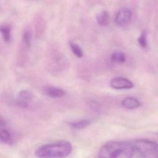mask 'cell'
Returning <instances> with one entry per match:
<instances>
[{"label": "cell", "instance_id": "6da1fadb", "mask_svg": "<svg viewBox=\"0 0 158 158\" xmlns=\"http://www.w3.org/2000/svg\"><path fill=\"white\" fill-rule=\"evenodd\" d=\"M134 152L131 141H110L100 148L98 158H132Z\"/></svg>", "mask_w": 158, "mask_h": 158}, {"label": "cell", "instance_id": "7a4b0ae2", "mask_svg": "<svg viewBox=\"0 0 158 158\" xmlns=\"http://www.w3.org/2000/svg\"><path fill=\"white\" fill-rule=\"evenodd\" d=\"M72 151V144L65 140H60L45 144L35 152L38 158H65Z\"/></svg>", "mask_w": 158, "mask_h": 158}, {"label": "cell", "instance_id": "3957f363", "mask_svg": "<svg viewBox=\"0 0 158 158\" xmlns=\"http://www.w3.org/2000/svg\"><path fill=\"white\" fill-rule=\"evenodd\" d=\"M135 152L142 158H158V144L146 139L131 141Z\"/></svg>", "mask_w": 158, "mask_h": 158}, {"label": "cell", "instance_id": "277c9868", "mask_svg": "<svg viewBox=\"0 0 158 158\" xmlns=\"http://www.w3.org/2000/svg\"><path fill=\"white\" fill-rule=\"evenodd\" d=\"M131 17L132 12L130 9L128 7H123L120 9L116 14L115 22L118 26L125 27L130 23Z\"/></svg>", "mask_w": 158, "mask_h": 158}, {"label": "cell", "instance_id": "5b68a950", "mask_svg": "<svg viewBox=\"0 0 158 158\" xmlns=\"http://www.w3.org/2000/svg\"><path fill=\"white\" fill-rule=\"evenodd\" d=\"M110 86L115 89L122 90L131 89L134 86V85L131 81L127 78L117 77L111 79Z\"/></svg>", "mask_w": 158, "mask_h": 158}, {"label": "cell", "instance_id": "8992f818", "mask_svg": "<svg viewBox=\"0 0 158 158\" xmlns=\"http://www.w3.org/2000/svg\"><path fill=\"white\" fill-rule=\"evenodd\" d=\"M33 98V94L28 90L22 89L17 94L16 103L17 106L22 108H26L28 106Z\"/></svg>", "mask_w": 158, "mask_h": 158}, {"label": "cell", "instance_id": "52a82bcc", "mask_svg": "<svg viewBox=\"0 0 158 158\" xmlns=\"http://www.w3.org/2000/svg\"><path fill=\"white\" fill-rule=\"evenodd\" d=\"M44 94L52 98H60L65 94V91L59 87L56 86H46L44 88Z\"/></svg>", "mask_w": 158, "mask_h": 158}, {"label": "cell", "instance_id": "ba28073f", "mask_svg": "<svg viewBox=\"0 0 158 158\" xmlns=\"http://www.w3.org/2000/svg\"><path fill=\"white\" fill-rule=\"evenodd\" d=\"M122 106L127 109H134L140 106V102L134 97H127L122 101Z\"/></svg>", "mask_w": 158, "mask_h": 158}, {"label": "cell", "instance_id": "9c48e42d", "mask_svg": "<svg viewBox=\"0 0 158 158\" xmlns=\"http://www.w3.org/2000/svg\"><path fill=\"white\" fill-rule=\"evenodd\" d=\"M0 131V139L1 141L6 144H11L13 141L12 135L8 129L5 127H1Z\"/></svg>", "mask_w": 158, "mask_h": 158}, {"label": "cell", "instance_id": "30bf717a", "mask_svg": "<svg viewBox=\"0 0 158 158\" xmlns=\"http://www.w3.org/2000/svg\"><path fill=\"white\" fill-rule=\"evenodd\" d=\"M109 14L106 10L100 12L96 16V20L100 26H107L109 23Z\"/></svg>", "mask_w": 158, "mask_h": 158}, {"label": "cell", "instance_id": "8fae6325", "mask_svg": "<svg viewBox=\"0 0 158 158\" xmlns=\"http://www.w3.org/2000/svg\"><path fill=\"white\" fill-rule=\"evenodd\" d=\"M91 123V120L89 119H81L78 121H75L73 122H70V126L75 129V130H81L83 129L88 126H89Z\"/></svg>", "mask_w": 158, "mask_h": 158}, {"label": "cell", "instance_id": "7c38bea8", "mask_svg": "<svg viewBox=\"0 0 158 158\" xmlns=\"http://www.w3.org/2000/svg\"><path fill=\"white\" fill-rule=\"evenodd\" d=\"M1 33L5 42H9L11 38V27L9 25H2L1 26Z\"/></svg>", "mask_w": 158, "mask_h": 158}, {"label": "cell", "instance_id": "4fadbf2b", "mask_svg": "<svg viewBox=\"0 0 158 158\" xmlns=\"http://www.w3.org/2000/svg\"><path fill=\"white\" fill-rule=\"evenodd\" d=\"M111 60L116 63H123L126 60V56L122 51H116L114 52L110 56Z\"/></svg>", "mask_w": 158, "mask_h": 158}, {"label": "cell", "instance_id": "5bb4252c", "mask_svg": "<svg viewBox=\"0 0 158 158\" xmlns=\"http://www.w3.org/2000/svg\"><path fill=\"white\" fill-rule=\"evenodd\" d=\"M70 48L73 52V54L78 58H81L83 56V52L81 48L75 43L70 41L69 43Z\"/></svg>", "mask_w": 158, "mask_h": 158}, {"label": "cell", "instance_id": "9a60e30c", "mask_svg": "<svg viewBox=\"0 0 158 158\" xmlns=\"http://www.w3.org/2000/svg\"><path fill=\"white\" fill-rule=\"evenodd\" d=\"M22 44L27 48H30L31 42V35L29 30H26L22 35Z\"/></svg>", "mask_w": 158, "mask_h": 158}, {"label": "cell", "instance_id": "2e32d148", "mask_svg": "<svg viewBox=\"0 0 158 158\" xmlns=\"http://www.w3.org/2000/svg\"><path fill=\"white\" fill-rule=\"evenodd\" d=\"M138 42L141 47L143 48H146L148 46L147 33L146 31H143L138 38Z\"/></svg>", "mask_w": 158, "mask_h": 158}]
</instances>
